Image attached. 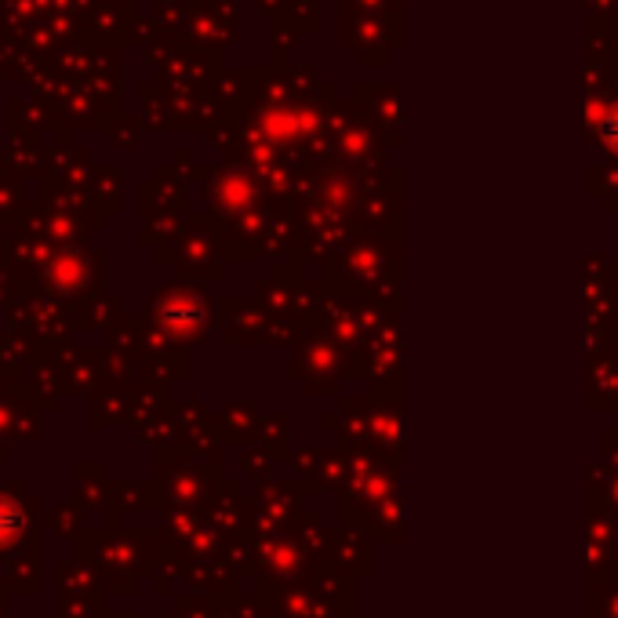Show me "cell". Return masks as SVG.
Instances as JSON below:
<instances>
[{"instance_id":"cell-1","label":"cell","mask_w":618,"mask_h":618,"mask_svg":"<svg viewBox=\"0 0 618 618\" xmlns=\"http://www.w3.org/2000/svg\"><path fill=\"white\" fill-rule=\"evenodd\" d=\"M600 132H604V142H608V146L611 150H618V110L608 117V121H604V128H600Z\"/></svg>"}]
</instances>
